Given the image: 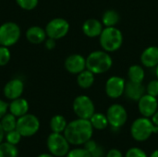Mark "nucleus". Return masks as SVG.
<instances>
[{"mask_svg":"<svg viewBox=\"0 0 158 157\" xmlns=\"http://www.w3.org/2000/svg\"><path fill=\"white\" fill-rule=\"evenodd\" d=\"M5 131H4V130H3V128H2V126H1V123H0V143L3 142V140H4V138H5Z\"/></svg>","mask_w":158,"mask_h":157,"instance_id":"nucleus-39","label":"nucleus"},{"mask_svg":"<svg viewBox=\"0 0 158 157\" xmlns=\"http://www.w3.org/2000/svg\"><path fill=\"white\" fill-rule=\"evenodd\" d=\"M126 81L123 78L118 76H113L109 78L106 84V93L108 97L117 99L120 97L125 91Z\"/></svg>","mask_w":158,"mask_h":157,"instance_id":"nucleus-11","label":"nucleus"},{"mask_svg":"<svg viewBox=\"0 0 158 157\" xmlns=\"http://www.w3.org/2000/svg\"><path fill=\"white\" fill-rule=\"evenodd\" d=\"M67 157H92L91 154L85 150L84 148H77L69 151L68 155H66Z\"/></svg>","mask_w":158,"mask_h":157,"instance_id":"nucleus-30","label":"nucleus"},{"mask_svg":"<svg viewBox=\"0 0 158 157\" xmlns=\"http://www.w3.org/2000/svg\"><path fill=\"white\" fill-rule=\"evenodd\" d=\"M139 110L141 114L145 118L153 117L154 114L157 111L158 102L156 97L150 94H144L139 100Z\"/></svg>","mask_w":158,"mask_h":157,"instance_id":"nucleus-12","label":"nucleus"},{"mask_svg":"<svg viewBox=\"0 0 158 157\" xmlns=\"http://www.w3.org/2000/svg\"><path fill=\"white\" fill-rule=\"evenodd\" d=\"M19 151L16 145L7 142L0 143V157H18Z\"/></svg>","mask_w":158,"mask_h":157,"instance_id":"nucleus-26","label":"nucleus"},{"mask_svg":"<svg viewBox=\"0 0 158 157\" xmlns=\"http://www.w3.org/2000/svg\"><path fill=\"white\" fill-rule=\"evenodd\" d=\"M0 123H1V126L5 131V133L6 132H9L11 130H16V127H17V118L12 115L11 113L9 114H6L0 120Z\"/></svg>","mask_w":158,"mask_h":157,"instance_id":"nucleus-24","label":"nucleus"},{"mask_svg":"<svg viewBox=\"0 0 158 157\" xmlns=\"http://www.w3.org/2000/svg\"><path fill=\"white\" fill-rule=\"evenodd\" d=\"M7 108H8V105L5 101L0 99V119L6 114Z\"/></svg>","mask_w":158,"mask_h":157,"instance_id":"nucleus-34","label":"nucleus"},{"mask_svg":"<svg viewBox=\"0 0 158 157\" xmlns=\"http://www.w3.org/2000/svg\"><path fill=\"white\" fill-rule=\"evenodd\" d=\"M102 31H103L102 23L95 19H89L82 25L83 33L91 38L100 36Z\"/></svg>","mask_w":158,"mask_h":157,"instance_id":"nucleus-17","label":"nucleus"},{"mask_svg":"<svg viewBox=\"0 0 158 157\" xmlns=\"http://www.w3.org/2000/svg\"><path fill=\"white\" fill-rule=\"evenodd\" d=\"M106 118L108 123L113 129H118L127 122L128 114L126 109L121 105L114 104L107 109Z\"/></svg>","mask_w":158,"mask_h":157,"instance_id":"nucleus-10","label":"nucleus"},{"mask_svg":"<svg viewBox=\"0 0 158 157\" xmlns=\"http://www.w3.org/2000/svg\"><path fill=\"white\" fill-rule=\"evenodd\" d=\"M65 68L69 73L79 74L85 69L86 59L79 54L70 55L69 56H68L66 58Z\"/></svg>","mask_w":158,"mask_h":157,"instance_id":"nucleus-13","label":"nucleus"},{"mask_svg":"<svg viewBox=\"0 0 158 157\" xmlns=\"http://www.w3.org/2000/svg\"><path fill=\"white\" fill-rule=\"evenodd\" d=\"M145 93V88L142 82H133L129 81L126 82L124 93L126 96L132 101H139Z\"/></svg>","mask_w":158,"mask_h":157,"instance_id":"nucleus-15","label":"nucleus"},{"mask_svg":"<svg viewBox=\"0 0 158 157\" xmlns=\"http://www.w3.org/2000/svg\"><path fill=\"white\" fill-rule=\"evenodd\" d=\"M90 121L92 123L93 128L99 130H105L109 124L106 116L102 113H94L90 118Z\"/></svg>","mask_w":158,"mask_h":157,"instance_id":"nucleus-23","label":"nucleus"},{"mask_svg":"<svg viewBox=\"0 0 158 157\" xmlns=\"http://www.w3.org/2000/svg\"><path fill=\"white\" fill-rule=\"evenodd\" d=\"M144 70L143 68L139 65H133L129 68L128 76L130 81L133 82H143L144 79Z\"/></svg>","mask_w":158,"mask_h":157,"instance_id":"nucleus-25","label":"nucleus"},{"mask_svg":"<svg viewBox=\"0 0 158 157\" xmlns=\"http://www.w3.org/2000/svg\"><path fill=\"white\" fill-rule=\"evenodd\" d=\"M73 111L79 118L90 119L94 114V105L87 95H80L73 102Z\"/></svg>","mask_w":158,"mask_h":157,"instance_id":"nucleus-8","label":"nucleus"},{"mask_svg":"<svg viewBox=\"0 0 158 157\" xmlns=\"http://www.w3.org/2000/svg\"><path fill=\"white\" fill-rule=\"evenodd\" d=\"M20 37V28L17 23L5 22L0 26V43L4 46L14 45Z\"/></svg>","mask_w":158,"mask_h":157,"instance_id":"nucleus-7","label":"nucleus"},{"mask_svg":"<svg viewBox=\"0 0 158 157\" xmlns=\"http://www.w3.org/2000/svg\"><path fill=\"white\" fill-rule=\"evenodd\" d=\"M142 64L146 68H154L158 65V47H147L141 56Z\"/></svg>","mask_w":158,"mask_h":157,"instance_id":"nucleus-16","label":"nucleus"},{"mask_svg":"<svg viewBox=\"0 0 158 157\" xmlns=\"http://www.w3.org/2000/svg\"><path fill=\"white\" fill-rule=\"evenodd\" d=\"M93 132L94 128L90 119L78 118L68 123L63 133L70 144L81 145L92 138Z\"/></svg>","mask_w":158,"mask_h":157,"instance_id":"nucleus-1","label":"nucleus"},{"mask_svg":"<svg viewBox=\"0 0 158 157\" xmlns=\"http://www.w3.org/2000/svg\"><path fill=\"white\" fill-rule=\"evenodd\" d=\"M23 90H24L23 82L19 79H13L5 85L4 95L9 100H14L21 96Z\"/></svg>","mask_w":158,"mask_h":157,"instance_id":"nucleus-14","label":"nucleus"},{"mask_svg":"<svg viewBox=\"0 0 158 157\" xmlns=\"http://www.w3.org/2000/svg\"><path fill=\"white\" fill-rule=\"evenodd\" d=\"M19 7L25 10H32L38 5V0H16Z\"/></svg>","mask_w":158,"mask_h":157,"instance_id":"nucleus-29","label":"nucleus"},{"mask_svg":"<svg viewBox=\"0 0 158 157\" xmlns=\"http://www.w3.org/2000/svg\"><path fill=\"white\" fill-rule=\"evenodd\" d=\"M98 145L96 144V143L94 142V141H93V140H89V141H87L85 143H84V149L85 150H87L90 154L97 147Z\"/></svg>","mask_w":158,"mask_h":157,"instance_id":"nucleus-33","label":"nucleus"},{"mask_svg":"<svg viewBox=\"0 0 158 157\" xmlns=\"http://www.w3.org/2000/svg\"><path fill=\"white\" fill-rule=\"evenodd\" d=\"M112 64V58L106 51L92 52L86 58V68L94 74H102L106 72L110 69Z\"/></svg>","mask_w":158,"mask_h":157,"instance_id":"nucleus-2","label":"nucleus"},{"mask_svg":"<svg viewBox=\"0 0 158 157\" xmlns=\"http://www.w3.org/2000/svg\"><path fill=\"white\" fill-rule=\"evenodd\" d=\"M125 157H147L144 151H143L140 148H131L127 153Z\"/></svg>","mask_w":158,"mask_h":157,"instance_id":"nucleus-32","label":"nucleus"},{"mask_svg":"<svg viewBox=\"0 0 158 157\" xmlns=\"http://www.w3.org/2000/svg\"><path fill=\"white\" fill-rule=\"evenodd\" d=\"M156 76H157V79H158V65L156 66Z\"/></svg>","mask_w":158,"mask_h":157,"instance_id":"nucleus-42","label":"nucleus"},{"mask_svg":"<svg viewBox=\"0 0 158 157\" xmlns=\"http://www.w3.org/2000/svg\"><path fill=\"white\" fill-rule=\"evenodd\" d=\"M69 144L64 135L56 132H52L46 141L49 153L56 157L66 156L69 152Z\"/></svg>","mask_w":158,"mask_h":157,"instance_id":"nucleus-5","label":"nucleus"},{"mask_svg":"<svg viewBox=\"0 0 158 157\" xmlns=\"http://www.w3.org/2000/svg\"><path fill=\"white\" fill-rule=\"evenodd\" d=\"M0 46H1V43H0Z\"/></svg>","mask_w":158,"mask_h":157,"instance_id":"nucleus-43","label":"nucleus"},{"mask_svg":"<svg viewBox=\"0 0 158 157\" xmlns=\"http://www.w3.org/2000/svg\"><path fill=\"white\" fill-rule=\"evenodd\" d=\"M119 19V14L114 9H109L104 13L102 22L106 27H115L118 23Z\"/></svg>","mask_w":158,"mask_h":157,"instance_id":"nucleus-22","label":"nucleus"},{"mask_svg":"<svg viewBox=\"0 0 158 157\" xmlns=\"http://www.w3.org/2000/svg\"><path fill=\"white\" fill-rule=\"evenodd\" d=\"M105 152H104V150H103V148L102 147H100V146H97L92 153H91V156L92 157H103L104 156V154Z\"/></svg>","mask_w":158,"mask_h":157,"instance_id":"nucleus-35","label":"nucleus"},{"mask_svg":"<svg viewBox=\"0 0 158 157\" xmlns=\"http://www.w3.org/2000/svg\"><path fill=\"white\" fill-rule=\"evenodd\" d=\"M106 157H123L122 156V154L120 151L117 150V149H112L110 150L107 155H106Z\"/></svg>","mask_w":158,"mask_h":157,"instance_id":"nucleus-36","label":"nucleus"},{"mask_svg":"<svg viewBox=\"0 0 158 157\" xmlns=\"http://www.w3.org/2000/svg\"><path fill=\"white\" fill-rule=\"evenodd\" d=\"M77 82L81 88L88 89L94 82V74L89 69H84L83 71L78 74Z\"/></svg>","mask_w":158,"mask_h":157,"instance_id":"nucleus-20","label":"nucleus"},{"mask_svg":"<svg viewBox=\"0 0 158 157\" xmlns=\"http://www.w3.org/2000/svg\"><path fill=\"white\" fill-rule=\"evenodd\" d=\"M67 125L68 123L66 118L61 115H56L50 120V128L53 132H56V133L64 132Z\"/></svg>","mask_w":158,"mask_h":157,"instance_id":"nucleus-21","label":"nucleus"},{"mask_svg":"<svg viewBox=\"0 0 158 157\" xmlns=\"http://www.w3.org/2000/svg\"><path fill=\"white\" fill-rule=\"evenodd\" d=\"M69 31V23L62 18H56L50 20L46 27L45 32L49 38H53L55 40L61 39L65 37Z\"/></svg>","mask_w":158,"mask_h":157,"instance_id":"nucleus-9","label":"nucleus"},{"mask_svg":"<svg viewBox=\"0 0 158 157\" xmlns=\"http://www.w3.org/2000/svg\"><path fill=\"white\" fill-rule=\"evenodd\" d=\"M21 137L22 136L20 135V133L17 130H11V131L6 133V142L11 143V144H13V145L19 144L20 140H21Z\"/></svg>","mask_w":158,"mask_h":157,"instance_id":"nucleus-27","label":"nucleus"},{"mask_svg":"<svg viewBox=\"0 0 158 157\" xmlns=\"http://www.w3.org/2000/svg\"><path fill=\"white\" fill-rule=\"evenodd\" d=\"M131 133L135 141L144 142L148 140L152 134L158 133V127L148 118L143 117L136 119L132 123L131 127Z\"/></svg>","mask_w":158,"mask_h":157,"instance_id":"nucleus-3","label":"nucleus"},{"mask_svg":"<svg viewBox=\"0 0 158 157\" xmlns=\"http://www.w3.org/2000/svg\"><path fill=\"white\" fill-rule=\"evenodd\" d=\"M100 43L106 52H115L123 43L122 32L116 27H106L100 34Z\"/></svg>","mask_w":158,"mask_h":157,"instance_id":"nucleus-4","label":"nucleus"},{"mask_svg":"<svg viewBox=\"0 0 158 157\" xmlns=\"http://www.w3.org/2000/svg\"><path fill=\"white\" fill-rule=\"evenodd\" d=\"M146 92L148 94H150L152 96H155V97L158 96V80L152 81L151 82L148 83Z\"/></svg>","mask_w":158,"mask_h":157,"instance_id":"nucleus-31","label":"nucleus"},{"mask_svg":"<svg viewBox=\"0 0 158 157\" xmlns=\"http://www.w3.org/2000/svg\"><path fill=\"white\" fill-rule=\"evenodd\" d=\"M37 157H56L54 156L53 155H51V154H41V155H39Z\"/></svg>","mask_w":158,"mask_h":157,"instance_id":"nucleus-40","label":"nucleus"},{"mask_svg":"<svg viewBox=\"0 0 158 157\" xmlns=\"http://www.w3.org/2000/svg\"><path fill=\"white\" fill-rule=\"evenodd\" d=\"M11 55H10V51L8 49V47L1 45L0 46V66H5L6 65L9 60H10Z\"/></svg>","mask_w":158,"mask_h":157,"instance_id":"nucleus-28","label":"nucleus"},{"mask_svg":"<svg viewBox=\"0 0 158 157\" xmlns=\"http://www.w3.org/2000/svg\"><path fill=\"white\" fill-rule=\"evenodd\" d=\"M46 32L45 30L39 26H32L29 28L26 31L27 40L33 44H39L45 40Z\"/></svg>","mask_w":158,"mask_h":157,"instance_id":"nucleus-19","label":"nucleus"},{"mask_svg":"<svg viewBox=\"0 0 158 157\" xmlns=\"http://www.w3.org/2000/svg\"><path fill=\"white\" fill-rule=\"evenodd\" d=\"M40 129V121L38 118L32 114H26L18 118L16 130L22 137H31L38 132Z\"/></svg>","mask_w":158,"mask_h":157,"instance_id":"nucleus-6","label":"nucleus"},{"mask_svg":"<svg viewBox=\"0 0 158 157\" xmlns=\"http://www.w3.org/2000/svg\"><path fill=\"white\" fill-rule=\"evenodd\" d=\"M150 157H158V150H156V151L151 155V156Z\"/></svg>","mask_w":158,"mask_h":157,"instance_id":"nucleus-41","label":"nucleus"},{"mask_svg":"<svg viewBox=\"0 0 158 157\" xmlns=\"http://www.w3.org/2000/svg\"><path fill=\"white\" fill-rule=\"evenodd\" d=\"M8 108L12 115H14L16 118H19L28 113L29 103L26 99L19 97L17 99L12 100V102L8 105Z\"/></svg>","mask_w":158,"mask_h":157,"instance_id":"nucleus-18","label":"nucleus"},{"mask_svg":"<svg viewBox=\"0 0 158 157\" xmlns=\"http://www.w3.org/2000/svg\"><path fill=\"white\" fill-rule=\"evenodd\" d=\"M45 46H46V48L49 49V50L55 48V46H56V40L53 39V38H49V37H48V39L45 41Z\"/></svg>","mask_w":158,"mask_h":157,"instance_id":"nucleus-37","label":"nucleus"},{"mask_svg":"<svg viewBox=\"0 0 158 157\" xmlns=\"http://www.w3.org/2000/svg\"><path fill=\"white\" fill-rule=\"evenodd\" d=\"M152 121H153V123H154L156 126H157L158 127V110L154 114V116L152 117Z\"/></svg>","mask_w":158,"mask_h":157,"instance_id":"nucleus-38","label":"nucleus"}]
</instances>
